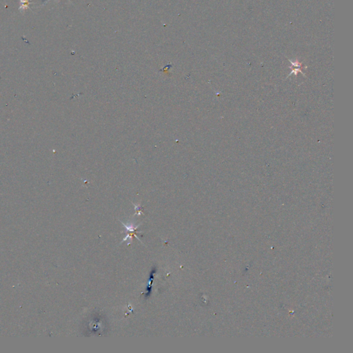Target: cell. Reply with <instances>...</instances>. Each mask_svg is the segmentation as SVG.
I'll list each match as a JSON object with an SVG mask.
<instances>
[{"label": "cell", "mask_w": 353, "mask_h": 353, "mask_svg": "<svg viewBox=\"0 0 353 353\" xmlns=\"http://www.w3.org/2000/svg\"><path fill=\"white\" fill-rule=\"evenodd\" d=\"M49 1H50V0H47V1H46V2H45L44 3H43V5H45V4H46V3L47 2H48ZM57 1H58V2H59V0H57ZM68 1H70V0H68Z\"/></svg>", "instance_id": "obj_2"}, {"label": "cell", "mask_w": 353, "mask_h": 353, "mask_svg": "<svg viewBox=\"0 0 353 353\" xmlns=\"http://www.w3.org/2000/svg\"><path fill=\"white\" fill-rule=\"evenodd\" d=\"M20 1V6L19 8V10L21 12H24L25 10H26V9H30V10L32 12V10L29 8V4H30V3H33L32 2H30V0H19Z\"/></svg>", "instance_id": "obj_1"}]
</instances>
